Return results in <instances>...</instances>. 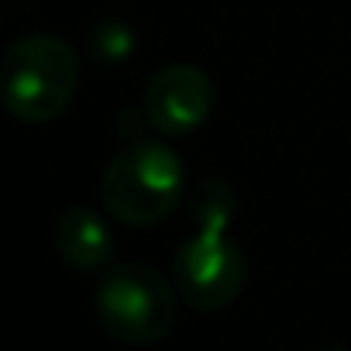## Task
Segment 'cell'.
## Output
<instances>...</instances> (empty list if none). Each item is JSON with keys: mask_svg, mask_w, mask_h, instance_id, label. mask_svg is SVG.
I'll list each match as a JSON object with an SVG mask.
<instances>
[{"mask_svg": "<svg viewBox=\"0 0 351 351\" xmlns=\"http://www.w3.org/2000/svg\"><path fill=\"white\" fill-rule=\"evenodd\" d=\"M80 90V56L56 35H25L0 56V104L25 124L66 114Z\"/></svg>", "mask_w": 351, "mask_h": 351, "instance_id": "2", "label": "cell"}, {"mask_svg": "<svg viewBox=\"0 0 351 351\" xmlns=\"http://www.w3.org/2000/svg\"><path fill=\"white\" fill-rule=\"evenodd\" d=\"M56 252L62 255V262H69L73 269L83 272H97L110 262L114 255V234L104 224L100 214L86 210V207H66L56 221Z\"/></svg>", "mask_w": 351, "mask_h": 351, "instance_id": "6", "label": "cell"}, {"mask_svg": "<svg viewBox=\"0 0 351 351\" xmlns=\"http://www.w3.org/2000/svg\"><path fill=\"white\" fill-rule=\"evenodd\" d=\"M141 110H145V121L158 134L183 138L210 117L214 80L193 62H172L152 76Z\"/></svg>", "mask_w": 351, "mask_h": 351, "instance_id": "5", "label": "cell"}, {"mask_svg": "<svg viewBox=\"0 0 351 351\" xmlns=\"http://www.w3.org/2000/svg\"><path fill=\"white\" fill-rule=\"evenodd\" d=\"M248 262L238 241L221 228H200L172 258V286L183 303L200 313H217L245 289Z\"/></svg>", "mask_w": 351, "mask_h": 351, "instance_id": "4", "label": "cell"}, {"mask_svg": "<svg viewBox=\"0 0 351 351\" xmlns=\"http://www.w3.org/2000/svg\"><path fill=\"white\" fill-rule=\"evenodd\" d=\"M100 200L114 221L155 228L186 200V165L169 145L134 138L107 162Z\"/></svg>", "mask_w": 351, "mask_h": 351, "instance_id": "1", "label": "cell"}, {"mask_svg": "<svg viewBox=\"0 0 351 351\" xmlns=\"http://www.w3.org/2000/svg\"><path fill=\"white\" fill-rule=\"evenodd\" d=\"M131 45H134V35L124 28V25H100V32H97V38H93V49H97V56L100 59H124L128 52H131Z\"/></svg>", "mask_w": 351, "mask_h": 351, "instance_id": "8", "label": "cell"}, {"mask_svg": "<svg viewBox=\"0 0 351 351\" xmlns=\"http://www.w3.org/2000/svg\"><path fill=\"white\" fill-rule=\"evenodd\" d=\"M186 197H190V217L197 221V228L228 231V224L234 217V207H238L231 183L217 180V176H207V180H200Z\"/></svg>", "mask_w": 351, "mask_h": 351, "instance_id": "7", "label": "cell"}, {"mask_svg": "<svg viewBox=\"0 0 351 351\" xmlns=\"http://www.w3.org/2000/svg\"><path fill=\"white\" fill-rule=\"evenodd\" d=\"M313 351H348L344 344H320V348H313Z\"/></svg>", "mask_w": 351, "mask_h": 351, "instance_id": "9", "label": "cell"}, {"mask_svg": "<svg viewBox=\"0 0 351 351\" xmlns=\"http://www.w3.org/2000/svg\"><path fill=\"white\" fill-rule=\"evenodd\" d=\"M176 286L145 262H121L107 269L97 286V317L121 344H155L176 327Z\"/></svg>", "mask_w": 351, "mask_h": 351, "instance_id": "3", "label": "cell"}]
</instances>
